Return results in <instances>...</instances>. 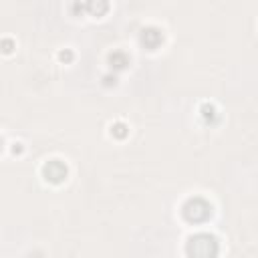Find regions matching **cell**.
<instances>
[{"instance_id": "277c9868", "label": "cell", "mask_w": 258, "mask_h": 258, "mask_svg": "<svg viewBox=\"0 0 258 258\" xmlns=\"http://www.w3.org/2000/svg\"><path fill=\"white\" fill-rule=\"evenodd\" d=\"M161 42H163V32H161L159 28L147 26V28L141 30V44H143L145 48L153 50V48H157Z\"/></svg>"}, {"instance_id": "52a82bcc", "label": "cell", "mask_w": 258, "mask_h": 258, "mask_svg": "<svg viewBox=\"0 0 258 258\" xmlns=\"http://www.w3.org/2000/svg\"><path fill=\"white\" fill-rule=\"evenodd\" d=\"M202 117H204L208 123H210V121H216V117H218V115H216L214 105H204V107H202Z\"/></svg>"}, {"instance_id": "8992f818", "label": "cell", "mask_w": 258, "mask_h": 258, "mask_svg": "<svg viewBox=\"0 0 258 258\" xmlns=\"http://www.w3.org/2000/svg\"><path fill=\"white\" fill-rule=\"evenodd\" d=\"M109 62L113 69H125L129 64V56L123 52V50H115L109 54Z\"/></svg>"}, {"instance_id": "ba28073f", "label": "cell", "mask_w": 258, "mask_h": 258, "mask_svg": "<svg viewBox=\"0 0 258 258\" xmlns=\"http://www.w3.org/2000/svg\"><path fill=\"white\" fill-rule=\"evenodd\" d=\"M111 133H113L115 137L123 139V137L127 135V125H125V123H115V125L111 127Z\"/></svg>"}, {"instance_id": "3957f363", "label": "cell", "mask_w": 258, "mask_h": 258, "mask_svg": "<svg viewBox=\"0 0 258 258\" xmlns=\"http://www.w3.org/2000/svg\"><path fill=\"white\" fill-rule=\"evenodd\" d=\"M42 173H44V177H46L48 181L60 183V181L67 177V165H64L62 161H58V159H50V161L44 165Z\"/></svg>"}, {"instance_id": "5b68a950", "label": "cell", "mask_w": 258, "mask_h": 258, "mask_svg": "<svg viewBox=\"0 0 258 258\" xmlns=\"http://www.w3.org/2000/svg\"><path fill=\"white\" fill-rule=\"evenodd\" d=\"M85 10L93 16H101L109 10V0H85Z\"/></svg>"}, {"instance_id": "9c48e42d", "label": "cell", "mask_w": 258, "mask_h": 258, "mask_svg": "<svg viewBox=\"0 0 258 258\" xmlns=\"http://www.w3.org/2000/svg\"><path fill=\"white\" fill-rule=\"evenodd\" d=\"M12 46H14V44H12V40H2V42H0V48H2L4 52H10V50H12Z\"/></svg>"}, {"instance_id": "8fae6325", "label": "cell", "mask_w": 258, "mask_h": 258, "mask_svg": "<svg viewBox=\"0 0 258 258\" xmlns=\"http://www.w3.org/2000/svg\"><path fill=\"white\" fill-rule=\"evenodd\" d=\"M0 149H2V139H0Z\"/></svg>"}, {"instance_id": "6da1fadb", "label": "cell", "mask_w": 258, "mask_h": 258, "mask_svg": "<svg viewBox=\"0 0 258 258\" xmlns=\"http://www.w3.org/2000/svg\"><path fill=\"white\" fill-rule=\"evenodd\" d=\"M187 254L189 256H200V258H210L218 254V242L210 234H196L187 242Z\"/></svg>"}, {"instance_id": "30bf717a", "label": "cell", "mask_w": 258, "mask_h": 258, "mask_svg": "<svg viewBox=\"0 0 258 258\" xmlns=\"http://www.w3.org/2000/svg\"><path fill=\"white\" fill-rule=\"evenodd\" d=\"M58 56H60V60H71V58H73V52H71V50H62Z\"/></svg>"}, {"instance_id": "7a4b0ae2", "label": "cell", "mask_w": 258, "mask_h": 258, "mask_svg": "<svg viewBox=\"0 0 258 258\" xmlns=\"http://www.w3.org/2000/svg\"><path fill=\"white\" fill-rule=\"evenodd\" d=\"M210 216H212V206L204 198H189L183 204V218L187 222L200 224V222H206Z\"/></svg>"}]
</instances>
